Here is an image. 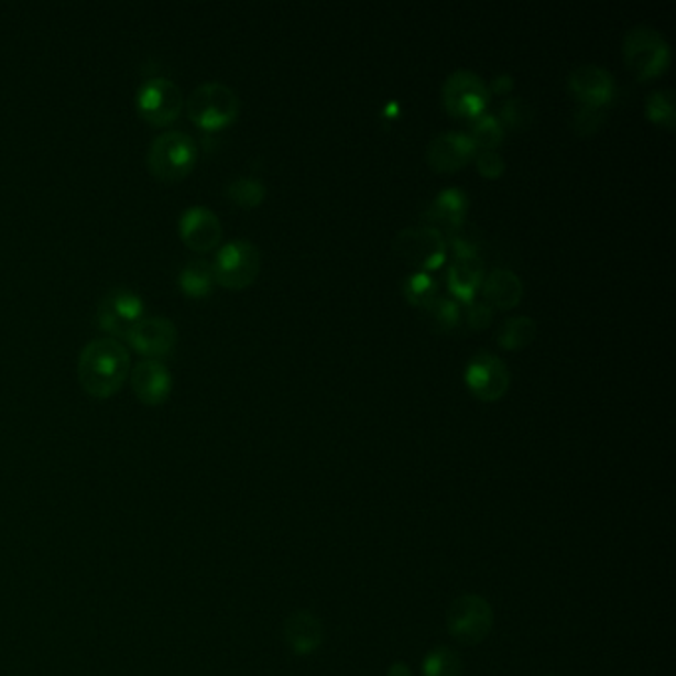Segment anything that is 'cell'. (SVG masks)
Instances as JSON below:
<instances>
[{
  "mask_svg": "<svg viewBox=\"0 0 676 676\" xmlns=\"http://www.w3.org/2000/svg\"><path fill=\"white\" fill-rule=\"evenodd\" d=\"M130 375V351L116 338H100L81 349L78 378L86 393L96 399L116 395Z\"/></svg>",
  "mask_w": 676,
  "mask_h": 676,
  "instance_id": "6da1fadb",
  "label": "cell"
},
{
  "mask_svg": "<svg viewBox=\"0 0 676 676\" xmlns=\"http://www.w3.org/2000/svg\"><path fill=\"white\" fill-rule=\"evenodd\" d=\"M623 58L635 78L653 80L670 66V46L656 29L639 24L625 34Z\"/></svg>",
  "mask_w": 676,
  "mask_h": 676,
  "instance_id": "7a4b0ae2",
  "label": "cell"
},
{
  "mask_svg": "<svg viewBox=\"0 0 676 676\" xmlns=\"http://www.w3.org/2000/svg\"><path fill=\"white\" fill-rule=\"evenodd\" d=\"M189 120L203 130L217 131L239 118L240 100L237 91L220 81H205L190 91L187 100Z\"/></svg>",
  "mask_w": 676,
  "mask_h": 676,
  "instance_id": "3957f363",
  "label": "cell"
},
{
  "mask_svg": "<svg viewBox=\"0 0 676 676\" xmlns=\"http://www.w3.org/2000/svg\"><path fill=\"white\" fill-rule=\"evenodd\" d=\"M199 160L197 143L183 131H165L157 135L148 151L151 175L161 181H179L195 170Z\"/></svg>",
  "mask_w": 676,
  "mask_h": 676,
  "instance_id": "277c9868",
  "label": "cell"
},
{
  "mask_svg": "<svg viewBox=\"0 0 676 676\" xmlns=\"http://www.w3.org/2000/svg\"><path fill=\"white\" fill-rule=\"evenodd\" d=\"M448 635L462 645H480L494 626L490 601L477 593L458 596L447 613Z\"/></svg>",
  "mask_w": 676,
  "mask_h": 676,
  "instance_id": "5b68a950",
  "label": "cell"
},
{
  "mask_svg": "<svg viewBox=\"0 0 676 676\" xmlns=\"http://www.w3.org/2000/svg\"><path fill=\"white\" fill-rule=\"evenodd\" d=\"M447 249L445 235L430 225L403 229L393 240V250L399 259L427 274L445 264Z\"/></svg>",
  "mask_w": 676,
  "mask_h": 676,
  "instance_id": "8992f818",
  "label": "cell"
},
{
  "mask_svg": "<svg viewBox=\"0 0 676 676\" xmlns=\"http://www.w3.org/2000/svg\"><path fill=\"white\" fill-rule=\"evenodd\" d=\"M262 257L257 244L249 240H232L219 249L210 262L215 282L229 290L249 288L259 279Z\"/></svg>",
  "mask_w": 676,
  "mask_h": 676,
  "instance_id": "52a82bcc",
  "label": "cell"
},
{
  "mask_svg": "<svg viewBox=\"0 0 676 676\" xmlns=\"http://www.w3.org/2000/svg\"><path fill=\"white\" fill-rule=\"evenodd\" d=\"M488 101V86L475 72H453L443 84V103L455 118L477 120L487 110Z\"/></svg>",
  "mask_w": 676,
  "mask_h": 676,
  "instance_id": "ba28073f",
  "label": "cell"
},
{
  "mask_svg": "<svg viewBox=\"0 0 676 676\" xmlns=\"http://www.w3.org/2000/svg\"><path fill=\"white\" fill-rule=\"evenodd\" d=\"M455 249V259L448 269V290L450 294L465 304H472L484 280V264L478 254L477 244L465 239L462 235L450 237Z\"/></svg>",
  "mask_w": 676,
  "mask_h": 676,
  "instance_id": "9c48e42d",
  "label": "cell"
},
{
  "mask_svg": "<svg viewBox=\"0 0 676 676\" xmlns=\"http://www.w3.org/2000/svg\"><path fill=\"white\" fill-rule=\"evenodd\" d=\"M183 94L175 81L170 78H150L138 90V110L143 120L151 126H170L179 118L183 110Z\"/></svg>",
  "mask_w": 676,
  "mask_h": 676,
  "instance_id": "30bf717a",
  "label": "cell"
},
{
  "mask_svg": "<svg viewBox=\"0 0 676 676\" xmlns=\"http://www.w3.org/2000/svg\"><path fill=\"white\" fill-rule=\"evenodd\" d=\"M465 381L475 397L487 401V403H494L508 393L510 371H508L506 363L498 356L480 351L468 361Z\"/></svg>",
  "mask_w": 676,
  "mask_h": 676,
  "instance_id": "8fae6325",
  "label": "cell"
},
{
  "mask_svg": "<svg viewBox=\"0 0 676 676\" xmlns=\"http://www.w3.org/2000/svg\"><path fill=\"white\" fill-rule=\"evenodd\" d=\"M143 299L131 290H111L98 306V326L111 338H126L143 319Z\"/></svg>",
  "mask_w": 676,
  "mask_h": 676,
  "instance_id": "7c38bea8",
  "label": "cell"
},
{
  "mask_svg": "<svg viewBox=\"0 0 676 676\" xmlns=\"http://www.w3.org/2000/svg\"><path fill=\"white\" fill-rule=\"evenodd\" d=\"M567 88L581 106L606 108L607 103L613 100L615 80L606 68L597 64H584L569 74Z\"/></svg>",
  "mask_w": 676,
  "mask_h": 676,
  "instance_id": "4fadbf2b",
  "label": "cell"
},
{
  "mask_svg": "<svg viewBox=\"0 0 676 676\" xmlns=\"http://www.w3.org/2000/svg\"><path fill=\"white\" fill-rule=\"evenodd\" d=\"M477 153V145L468 133L447 131L428 143L427 163L438 173H455L465 170Z\"/></svg>",
  "mask_w": 676,
  "mask_h": 676,
  "instance_id": "5bb4252c",
  "label": "cell"
},
{
  "mask_svg": "<svg viewBox=\"0 0 676 676\" xmlns=\"http://www.w3.org/2000/svg\"><path fill=\"white\" fill-rule=\"evenodd\" d=\"M126 339L145 358H165L177 344V328L167 318H143Z\"/></svg>",
  "mask_w": 676,
  "mask_h": 676,
  "instance_id": "9a60e30c",
  "label": "cell"
},
{
  "mask_svg": "<svg viewBox=\"0 0 676 676\" xmlns=\"http://www.w3.org/2000/svg\"><path fill=\"white\" fill-rule=\"evenodd\" d=\"M179 235L190 250L209 252L222 239V225L207 207H190L181 217Z\"/></svg>",
  "mask_w": 676,
  "mask_h": 676,
  "instance_id": "2e32d148",
  "label": "cell"
},
{
  "mask_svg": "<svg viewBox=\"0 0 676 676\" xmlns=\"http://www.w3.org/2000/svg\"><path fill=\"white\" fill-rule=\"evenodd\" d=\"M131 388L141 403L151 407L163 405L173 391L170 369L157 359H145L131 371Z\"/></svg>",
  "mask_w": 676,
  "mask_h": 676,
  "instance_id": "e0dca14e",
  "label": "cell"
},
{
  "mask_svg": "<svg viewBox=\"0 0 676 676\" xmlns=\"http://www.w3.org/2000/svg\"><path fill=\"white\" fill-rule=\"evenodd\" d=\"M468 210V197L462 190L457 187H450L445 189L440 195L435 197V200L428 205L427 212H425V219L428 222H437V229L440 232H447L445 239H450L455 235H460L462 229V222L467 217ZM430 225V227H433Z\"/></svg>",
  "mask_w": 676,
  "mask_h": 676,
  "instance_id": "ac0fdd59",
  "label": "cell"
},
{
  "mask_svg": "<svg viewBox=\"0 0 676 676\" xmlns=\"http://www.w3.org/2000/svg\"><path fill=\"white\" fill-rule=\"evenodd\" d=\"M284 641L294 655H312L324 643V625L312 611H294L284 621Z\"/></svg>",
  "mask_w": 676,
  "mask_h": 676,
  "instance_id": "d6986e66",
  "label": "cell"
},
{
  "mask_svg": "<svg viewBox=\"0 0 676 676\" xmlns=\"http://www.w3.org/2000/svg\"><path fill=\"white\" fill-rule=\"evenodd\" d=\"M480 292L484 302L492 309L516 308L524 296V284L516 272L508 269H494L482 280Z\"/></svg>",
  "mask_w": 676,
  "mask_h": 676,
  "instance_id": "ffe728a7",
  "label": "cell"
},
{
  "mask_svg": "<svg viewBox=\"0 0 676 676\" xmlns=\"http://www.w3.org/2000/svg\"><path fill=\"white\" fill-rule=\"evenodd\" d=\"M215 272L207 260H193L179 272V286L190 298H205L215 288Z\"/></svg>",
  "mask_w": 676,
  "mask_h": 676,
  "instance_id": "44dd1931",
  "label": "cell"
},
{
  "mask_svg": "<svg viewBox=\"0 0 676 676\" xmlns=\"http://www.w3.org/2000/svg\"><path fill=\"white\" fill-rule=\"evenodd\" d=\"M536 321L527 316L508 318L498 329V344L508 351H520L536 339Z\"/></svg>",
  "mask_w": 676,
  "mask_h": 676,
  "instance_id": "7402d4cb",
  "label": "cell"
},
{
  "mask_svg": "<svg viewBox=\"0 0 676 676\" xmlns=\"http://www.w3.org/2000/svg\"><path fill=\"white\" fill-rule=\"evenodd\" d=\"M468 138L477 145L478 151H497L504 141V128L492 113H482L472 120Z\"/></svg>",
  "mask_w": 676,
  "mask_h": 676,
  "instance_id": "603a6c76",
  "label": "cell"
},
{
  "mask_svg": "<svg viewBox=\"0 0 676 676\" xmlns=\"http://www.w3.org/2000/svg\"><path fill=\"white\" fill-rule=\"evenodd\" d=\"M465 670L462 656L448 646L433 648L423 661V675L425 676H460Z\"/></svg>",
  "mask_w": 676,
  "mask_h": 676,
  "instance_id": "cb8c5ba5",
  "label": "cell"
},
{
  "mask_svg": "<svg viewBox=\"0 0 676 676\" xmlns=\"http://www.w3.org/2000/svg\"><path fill=\"white\" fill-rule=\"evenodd\" d=\"M225 193L235 205H239L240 209H257L266 197V187L259 179L239 177L230 181Z\"/></svg>",
  "mask_w": 676,
  "mask_h": 676,
  "instance_id": "d4e9b609",
  "label": "cell"
},
{
  "mask_svg": "<svg viewBox=\"0 0 676 676\" xmlns=\"http://www.w3.org/2000/svg\"><path fill=\"white\" fill-rule=\"evenodd\" d=\"M497 118L502 123V128L506 126L508 130L524 131L534 121V108L524 98L514 96V98H506L502 101Z\"/></svg>",
  "mask_w": 676,
  "mask_h": 676,
  "instance_id": "484cf974",
  "label": "cell"
},
{
  "mask_svg": "<svg viewBox=\"0 0 676 676\" xmlns=\"http://www.w3.org/2000/svg\"><path fill=\"white\" fill-rule=\"evenodd\" d=\"M403 292L411 306L425 309L438 296L437 282L427 272H415L403 282Z\"/></svg>",
  "mask_w": 676,
  "mask_h": 676,
  "instance_id": "4316f807",
  "label": "cell"
},
{
  "mask_svg": "<svg viewBox=\"0 0 676 676\" xmlns=\"http://www.w3.org/2000/svg\"><path fill=\"white\" fill-rule=\"evenodd\" d=\"M646 118L663 126L666 130L675 128V94L673 90L653 91L645 101Z\"/></svg>",
  "mask_w": 676,
  "mask_h": 676,
  "instance_id": "83f0119b",
  "label": "cell"
},
{
  "mask_svg": "<svg viewBox=\"0 0 676 676\" xmlns=\"http://www.w3.org/2000/svg\"><path fill=\"white\" fill-rule=\"evenodd\" d=\"M425 312H427L428 318L433 319L435 328L443 329V331L455 328L460 321V306L455 299L437 296L428 304Z\"/></svg>",
  "mask_w": 676,
  "mask_h": 676,
  "instance_id": "f1b7e54d",
  "label": "cell"
},
{
  "mask_svg": "<svg viewBox=\"0 0 676 676\" xmlns=\"http://www.w3.org/2000/svg\"><path fill=\"white\" fill-rule=\"evenodd\" d=\"M607 113L603 108H589V106H579L574 111L571 126L579 135H593L597 131L606 126Z\"/></svg>",
  "mask_w": 676,
  "mask_h": 676,
  "instance_id": "f546056e",
  "label": "cell"
},
{
  "mask_svg": "<svg viewBox=\"0 0 676 676\" xmlns=\"http://www.w3.org/2000/svg\"><path fill=\"white\" fill-rule=\"evenodd\" d=\"M475 161H477V170L480 171V175L487 179H498L506 170V163L498 151H478Z\"/></svg>",
  "mask_w": 676,
  "mask_h": 676,
  "instance_id": "4dcf8cb0",
  "label": "cell"
},
{
  "mask_svg": "<svg viewBox=\"0 0 676 676\" xmlns=\"http://www.w3.org/2000/svg\"><path fill=\"white\" fill-rule=\"evenodd\" d=\"M492 318H494V309L490 308L484 299H475L472 304H468V328L475 329V331H482V329H487L492 324Z\"/></svg>",
  "mask_w": 676,
  "mask_h": 676,
  "instance_id": "1f68e13d",
  "label": "cell"
},
{
  "mask_svg": "<svg viewBox=\"0 0 676 676\" xmlns=\"http://www.w3.org/2000/svg\"><path fill=\"white\" fill-rule=\"evenodd\" d=\"M512 90H514V78L510 74H498L497 78L488 84V91L497 96H508Z\"/></svg>",
  "mask_w": 676,
  "mask_h": 676,
  "instance_id": "d6a6232c",
  "label": "cell"
},
{
  "mask_svg": "<svg viewBox=\"0 0 676 676\" xmlns=\"http://www.w3.org/2000/svg\"><path fill=\"white\" fill-rule=\"evenodd\" d=\"M388 676H413L411 675V668H408L403 661H397L393 665L389 666Z\"/></svg>",
  "mask_w": 676,
  "mask_h": 676,
  "instance_id": "836d02e7",
  "label": "cell"
}]
</instances>
